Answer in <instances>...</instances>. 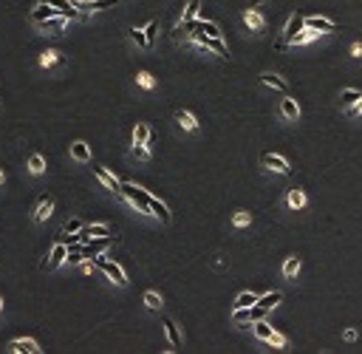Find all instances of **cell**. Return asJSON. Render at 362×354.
Here are the masks:
<instances>
[{"label":"cell","mask_w":362,"mask_h":354,"mask_svg":"<svg viewBox=\"0 0 362 354\" xmlns=\"http://www.w3.org/2000/svg\"><path fill=\"white\" fill-rule=\"evenodd\" d=\"M198 9H201V0H190L184 9V20H195L198 17Z\"/></svg>","instance_id":"1f68e13d"},{"label":"cell","mask_w":362,"mask_h":354,"mask_svg":"<svg viewBox=\"0 0 362 354\" xmlns=\"http://www.w3.org/2000/svg\"><path fill=\"white\" fill-rule=\"evenodd\" d=\"M119 195H122L124 201H130L139 212H150V193L147 190H141L136 184H122L119 187Z\"/></svg>","instance_id":"6da1fadb"},{"label":"cell","mask_w":362,"mask_h":354,"mask_svg":"<svg viewBox=\"0 0 362 354\" xmlns=\"http://www.w3.org/2000/svg\"><path fill=\"white\" fill-rule=\"evenodd\" d=\"M303 26L311 28V31H317V34H328V31H334V23L326 17H303Z\"/></svg>","instance_id":"5b68a950"},{"label":"cell","mask_w":362,"mask_h":354,"mask_svg":"<svg viewBox=\"0 0 362 354\" xmlns=\"http://www.w3.org/2000/svg\"><path fill=\"white\" fill-rule=\"evenodd\" d=\"M28 170H31L34 176H40V173L45 170V162H43V156H40V153H34V156L28 159Z\"/></svg>","instance_id":"d4e9b609"},{"label":"cell","mask_w":362,"mask_h":354,"mask_svg":"<svg viewBox=\"0 0 362 354\" xmlns=\"http://www.w3.org/2000/svg\"><path fill=\"white\" fill-rule=\"evenodd\" d=\"M249 221H252V218H249L246 212H235V224H238V227H246Z\"/></svg>","instance_id":"60d3db41"},{"label":"cell","mask_w":362,"mask_h":354,"mask_svg":"<svg viewBox=\"0 0 362 354\" xmlns=\"http://www.w3.org/2000/svg\"><path fill=\"white\" fill-rule=\"evenodd\" d=\"M300 28H303V17H300V14H292V17H289V23H286V28H283V40L292 45V40L297 37V31H300Z\"/></svg>","instance_id":"9c48e42d"},{"label":"cell","mask_w":362,"mask_h":354,"mask_svg":"<svg viewBox=\"0 0 362 354\" xmlns=\"http://www.w3.org/2000/svg\"><path fill=\"white\" fill-rule=\"evenodd\" d=\"M0 306H3V298H0Z\"/></svg>","instance_id":"c3c4849f"},{"label":"cell","mask_w":362,"mask_h":354,"mask_svg":"<svg viewBox=\"0 0 362 354\" xmlns=\"http://www.w3.org/2000/svg\"><path fill=\"white\" fill-rule=\"evenodd\" d=\"M0 184H3V173H0Z\"/></svg>","instance_id":"7dc6e473"},{"label":"cell","mask_w":362,"mask_h":354,"mask_svg":"<svg viewBox=\"0 0 362 354\" xmlns=\"http://www.w3.org/2000/svg\"><path fill=\"white\" fill-rule=\"evenodd\" d=\"M260 3H263V0H252V9H257V6H260Z\"/></svg>","instance_id":"bcb514c9"},{"label":"cell","mask_w":362,"mask_h":354,"mask_svg":"<svg viewBox=\"0 0 362 354\" xmlns=\"http://www.w3.org/2000/svg\"><path fill=\"white\" fill-rule=\"evenodd\" d=\"M51 207H54V201L45 195V198H40V204L34 207V221H45L48 215H51Z\"/></svg>","instance_id":"2e32d148"},{"label":"cell","mask_w":362,"mask_h":354,"mask_svg":"<svg viewBox=\"0 0 362 354\" xmlns=\"http://www.w3.org/2000/svg\"><path fill=\"white\" fill-rule=\"evenodd\" d=\"M260 165L269 168V170H274V173H283V176H286V173H292L289 162L283 159V156H274V153H263V156H260Z\"/></svg>","instance_id":"277c9868"},{"label":"cell","mask_w":362,"mask_h":354,"mask_svg":"<svg viewBox=\"0 0 362 354\" xmlns=\"http://www.w3.org/2000/svg\"><path fill=\"white\" fill-rule=\"evenodd\" d=\"M266 343H272V346H277V349H283V346H286V337L277 335V332H272V337H269Z\"/></svg>","instance_id":"ab89813d"},{"label":"cell","mask_w":362,"mask_h":354,"mask_svg":"<svg viewBox=\"0 0 362 354\" xmlns=\"http://www.w3.org/2000/svg\"><path fill=\"white\" fill-rule=\"evenodd\" d=\"M193 31H204L207 37H224V31L215 26V23H210V20H201V17L195 20V28H193Z\"/></svg>","instance_id":"4fadbf2b"},{"label":"cell","mask_w":362,"mask_h":354,"mask_svg":"<svg viewBox=\"0 0 362 354\" xmlns=\"http://www.w3.org/2000/svg\"><path fill=\"white\" fill-rule=\"evenodd\" d=\"M139 82L144 85V88H153V80H150V74H139Z\"/></svg>","instance_id":"b9f144b4"},{"label":"cell","mask_w":362,"mask_h":354,"mask_svg":"<svg viewBox=\"0 0 362 354\" xmlns=\"http://www.w3.org/2000/svg\"><path fill=\"white\" fill-rule=\"evenodd\" d=\"M133 142H144V145L150 142V128H147L144 122L136 125V131H133Z\"/></svg>","instance_id":"603a6c76"},{"label":"cell","mask_w":362,"mask_h":354,"mask_svg":"<svg viewBox=\"0 0 362 354\" xmlns=\"http://www.w3.org/2000/svg\"><path fill=\"white\" fill-rule=\"evenodd\" d=\"M6 352L9 354H34V352H40V349H37L34 340H26V337H23V340H11V343L6 346Z\"/></svg>","instance_id":"ba28073f"},{"label":"cell","mask_w":362,"mask_h":354,"mask_svg":"<svg viewBox=\"0 0 362 354\" xmlns=\"http://www.w3.org/2000/svg\"><path fill=\"white\" fill-rule=\"evenodd\" d=\"M289 204H292L294 210H300L303 204H306V193H303V190H292V193H289Z\"/></svg>","instance_id":"f546056e"},{"label":"cell","mask_w":362,"mask_h":354,"mask_svg":"<svg viewBox=\"0 0 362 354\" xmlns=\"http://www.w3.org/2000/svg\"><path fill=\"white\" fill-rule=\"evenodd\" d=\"M340 99H343V105H348V108H351V105H357V102L362 99V94H360V91H354V88H345V91H343V97H340Z\"/></svg>","instance_id":"cb8c5ba5"},{"label":"cell","mask_w":362,"mask_h":354,"mask_svg":"<svg viewBox=\"0 0 362 354\" xmlns=\"http://www.w3.org/2000/svg\"><path fill=\"white\" fill-rule=\"evenodd\" d=\"M94 266H97V269H102V272H105L108 278L116 283V286H127V275L122 272V266H119V264H114V261H105V258L94 255Z\"/></svg>","instance_id":"7a4b0ae2"},{"label":"cell","mask_w":362,"mask_h":354,"mask_svg":"<svg viewBox=\"0 0 362 354\" xmlns=\"http://www.w3.org/2000/svg\"><path fill=\"white\" fill-rule=\"evenodd\" d=\"M40 62H43L45 68H48V65H54V62H60V51H45L43 57H40Z\"/></svg>","instance_id":"8d00e7d4"},{"label":"cell","mask_w":362,"mask_h":354,"mask_svg":"<svg viewBox=\"0 0 362 354\" xmlns=\"http://www.w3.org/2000/svg\"><path fill=\"white\" fill-rule=\"evenodd\" d=\"M130 40L139 45V48H144V45H147V34H144V28H130Z\"/></svg>","instance_id":"d6a6232c"},{"label":"cell","mask_w":362,"mask_h":354,"mask_svg":"<svg viewBox=\"0 0 362 354\" xmlns=\"http://www.w3.org/2000/svg\"><path fill=\"white\" fill-rule=\"evenodd\" d=\"M144 34H147V45H153V40H156V34H159V23H156V20H153V23H147Z\"/></svg>","instance_id":"74e56055"},{"label":"cell","mask_w":362,"mask_h":354,"mask_svg":"<svg viewBox=\"0 0 362 354\" xmlns=\"http://www.w3.org/2000/svg\"><path fill=\"white\" fill-rule=\"evenodd\" d=\"M37 26L43 28V31H51V34H62V28H65V17H51V20H43V23H37Z\"/></svg>","instance_id":"9a60e30c"},{"label":"cell","mask_w":362,"mask_h":354,"mask_svg":"<svg viewBox=\"0 0 362 354\" xmlns=\"http://www.w3.org/2000/svg\"><path fill=\"white\" fill-rule=\"evenodd\" d=\"M280 301H283V295H280V292H266L263 298H257V303H260L263 309H274V306H277Z\"/></svg>","instance_id":"7402d4cb"},{"label":"cell","mask_w":362,"mask_h":354,"mask_svg":"<svg viewBox=\"0 0 362 354\" xmlns=\"http://www.w3.org/2000/svg\"><path fill=\"white\" fill-rule=\"evenodd\" d=\"M266 312H269V309H263L260 303H252V306H249V323H255V320H263V318H266Z\"/></svg>","instance_id":"83f0119b"},{"label":"cell","mask_w":362,"mask_h":354,"mask_svg":"<svg viewBox=\"0 0 362 354\" xmlns=\"http://www.w3.org/2000/svg\"><path fill=\"white\" fill-rule=\"evenodd\" d=\"M80 235H82V241H88V238H105V235H111V227H108V224H94V227H82Z\"/></svg>","instance_id":"8fae6325"},{"label":"cell","mask_w":362,"mask_h":354,"mask_svg":"<svg viewBox=\"0 0 362 354\" xmlns=\"http://www.w3.org/2000/svg\"><path fill=\"white\" fill-rule=\"evenodd\" d=\"M232 320H235V323H249V306H235Z\"/></svg>","instance_id":"836d02e7"},{"label":"cell","mask_w":362,"mask_h":354,"mask_svg":"<svg viewBox=\"0 0 362 354\" xmlns=\"http://www.w3.org/2000/svg\"><path fill=\"white\" fill-rule=\"evenodd\" d=\"M345 340H348V343H351V340H357V332H354V329H348V332H345Z\"/></svg>","instance_id":"ee69618b"},{"label":"cell","mask_w":362,"mask_h":354,"mask_svg":"<svg viewBox=\"0 0 362 354\" xmlns=\"http://www.w3.org/2000/svg\"><path fill=\"white\" fill-rule=\"evenodd\" d=\"M252 326H255V329H252V332H255V337H257V340H269V337H272V332H274V329L269 326L266 320H255Z\"/></svg>","instance_id":"d6986e66"},{"label":"cell","mask_w":362,"mask_h":354,"mask_svg":"<svg viewBox=\"0 0 362 354\" xmlns=\"http://www.w3.org/2000/svg\"><path fill=\"white\" fill-rule=\"evenodd\" d=\"M351 57H362V43H354L351 45Z\"/></svg>","instance_id":"7bdbcfd3"},{"label":"cell","mask_w":362,"mask_h":354,"mask_svg":"<svg viewBox=\"0 0 362 354\" xmlns=\"http://www.w3.org/2000/svg\"><path fill=\"white\" fill-rule=\"evenodd\" d=\"M351 114H362V99L357 102V105H351Z\"/></svg>","instance_id":"f6af8a7d"},{"label":"cell","mask_w":362,"mask_h":354,"mask_svg":"<svg viewBox=\"0 0 362 354\" xmlns=\"http://www.w3.org/2000/svg\"><path fill=\"white\" fill-rule=\"evenodd\" d=\"M164 332H167V337H170V346H173V349H181V332H178V326L170 318H164Z\"/></svg>","instance_id":"5bb4252c"},{"label":"cell","mask_w":362,"mask_h":354,"mask_svg":"<svg viewBox=\"0 0 362 354\" xmlns=\"http://www.w3.org/2000/svg\"><path fill=\"white\" fill-rule=\"evenodd\" d=\"M94 176H97L99 181H102V184L108 187V190H114V193H119V187H122V184L116 181V176H114V173H108L105 168H97V165H94Z\"/></svg>","instance_id":"30bf717a"},{"label":"cell","mask_w":362,"mask_h":354,"mask_svg":"<svg viewBox=\"0 0 362 354\" xmlns=\"http://www.w3.org/2000/svg\"><path fill=\"white\" fill-rule=\"evenodd\" d=\"M150 212L159 218L161 224H170V210L164 207V201H159L156 195H150Z\"/></svg>","instance_id":"7c38bea8"},{"label":"cell","mask_w":362,"mask_h":354,"mask_svg":"<svg viewBox=\"0 0 362 354\" xmlns=\"http://www.w3.org/2000/svg\"><path fill=\"white\" fill-rule=\"evenodd\" d=\"M144 303H147L150 309H161V298L156 292H147V295H144Z\"/></svg>","instance_id":"f35d334b"},{"label":"cell","mask_w":362,"mask_h":354,"mask_svg":"<svg viewBox=\"0 0 362 354\" xmlns=\"http://www.w3.org/2000/svg\"><path fill=\"white\" fill-rule=\"evenodd\" d=\"M260 80L266 82V85H272V88H277V91H286L289 85H286V80H280V77H274V74H263Z\"/></svg>","instance_id":"484cf974"},{"label":"cell","mask_w":362,"mask_h":354,"mask_svg":"<svg viewBox=\"0 0 362 354\" xmlns=\"http://www.w3.org/2000/svg\"><path fill=\"white\" fill-rule=\"evenodd\" d=\"M108 244H111V235H105V238H88V244L82 247V255H102L108 249Z\"/></svg>","instance_id":"52a82bcc"},{"label":"cell","mask_w":362,"mask_h":354,"mask_svg":"<svg viewBox=\"0 0 362 354\" xmlns=\"http://www.w3.org/2000/svg\"><path fill=\"white\" fill-rule=\"evenodd\" d=\"M280 114L286 116V119H297V116H300V108H297V102H294V99H283L280 102Z\"/></svg>","instance_id":"ac0fdd59"},{"label":"cell","mask_w":362,"mask_h":354,"mask_svg":"<svg viewBox=\"0 0 362 354\" xmlns=\"http://www.w3.org/2000/svg\"><path fill=\"white\" fill-rule=\"evenodd\" d=\"M71 156H74L77 162H88L91 159V148L85 145V142H74V145H71Z\"/></svg>","instance_id":"e0dca14e"},{"label":"cell","mask_w":362,"mask_h":354,"mask_svg":"<svg viewBox=\"0 0 362 354\" xmlns=\"http://www.w3.org/2000/svg\"><path fill=\"white\" fill-rule=\"evenodd\" d=\"M297 269H300V258H289V261L283 264V275H286V278H294Z\"/></svg>","instance_id":"4316f807"},{"label":"cell","mask_w":362,"mask_h":354,"mask_svg":"<svg viewBox=\"0 0 362 354\" xmlns=\"http://www.w3.org/2000/svg\"><path fill=\"white\" fill-rule=\"evenodd\" d=\"M133 156H136V159H150V151H147V145H144V142H133Z\"/></svg>","instance_id":"4dcf8cb0"},{"label":"cell","mask_w":362,"mask_h":354,"mask_svg":"<svg viewBox=\"0 0 362 354\" xmlns=\"http://www.w3.org/2000/svg\"><path fill=\"white\" fill-rule=\"evenodd\" d=\"M252 303H257V295L255 292H241L238 301H235V306H252Z\"/></svg>","instance_id":"e575fe53"},{"label":"cell","mask_w":362,"mask_h":354,"mask_svg":"<svg viewBox=\"0 0 362 354\" xmlns=\"http://www.w3.org/2000/svg\"><path fill=\"white\" fill-rule=\"evenodd\" d=\"M176 122L181 125L184 131H195V128H198L195 116H193V114H187V111H178V114H176Z\"/></svg>","instance_id":"44dd1931"},{"label":"cell","mask_w":362,"mask_h":354,"mask_svg":"<svg viewBox=\"0 0 362 354\" xmlns=\"http://www.w3.org/2000/svg\"><path fill=\"white\" fill-rule=\"evenodd\" d=\"M314 37H317V31H297V37H294L292 40V45H306V43H311V40H314Z\"/></svg>","instance_id":"f1b7e54d"},{"label":"cell","mask_w":362,"mask_h":354,"mask_svg":"<svg viewBox=\"0 0 362 354\" xmlns=\"http://www.w3.org/2000/svg\"><path fill=\"white\" fill-rule=\"evenodd\" d=\"M243 23H246L249 28H255V31H263V17H260L255 9H249L246 14H243Z\"/></svg>","instance_id":"ffe728a7"},{"label":"cell","mask_w":362,"mask_h":354,"mask_svg":"<svg viewBox=\"0 0 362 354\" xmlns=\"http://www.w3.org/2000/svg\"><path fill=\"white\" fill-rule=\"evenodd\" d=\"M82 230V221L80 218H71V221H65V227H62V232L65 235H71V232H80Z\"/></svg>","instance_id":"d590c367"},{"label":"cell","mask_w":362,"mask_h":354,"mask_svg":"<svg viewBox=\"0 0 362 354\" xmlns=\"http://www.w3.org/2000/svg\"><path fill=\"white\" fill-rule=\"evenodd\" d=\"M65 255H68V244H65V241L54 244V247H51V255H48V261H43V269H57L60 264H65Z\"/></svg>","instance_id":"3957f363"},{"label":"cell","mask_w":362,"mask_h":354,"mask_svg":"<svg viewBox=\"0 0 362 354\" xmlns=\"http://www.w3.org/2000/svg\"><path fill=\"white\" fill-rule=\"evenodd\" d=\"M51 17H60V9H54L51 3H40L37 9H31V20L34 23H43V20H51Z\"/></svg>","instance_id":"8992f818"}]
</instances>
